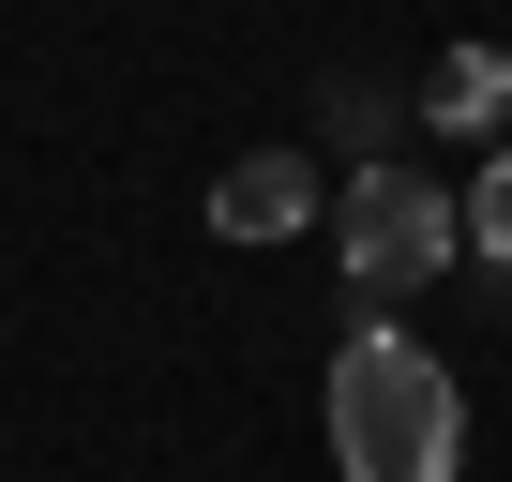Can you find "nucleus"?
Returning <instances> with one entry per match:
<instances>
[{
	"label": "nucleus",
	"mask_w": 512,
	"mask_h": 482,
	"mask_svg": "<svg viewBox=\"0 0 512 482\" xmlns=\"http://www.w3.org/2000/svg\"><path fill=\"white\" fill-rule=\"evenodd\" d=\"M332 467H347V482H452V467H467L452 377H437L407 332H377V317L332 347Z\"/></svg>",
	"instance_id": "nucleus-1"
},
{
	"label": "nucleus",
	"mask_w": 512,
	"mask_h": 482,
	"mask_svg": "<svg viewBox=\"0 0 512 482\" xmlns=\"http://www.w3.org/2000/svg\"><path fill=\"white\" fill-rule=\"evenodd\" d=\"M467 241L512 272V151H482V181H467Z\"/></svg>",
	"instance_id": "nucleus-5"
},
{
	"label": "nucleus",
	"mask_w": 512,
	"mask_h": 482,
	"mask_svg": "<svg viewBox=\"0 0 512 482\" xmlns=\"http://www.w3.org/2000/svg\"><path fill=\"white\" fill-rule=\"evenodd\" d=\"M332 257H347V287H362V302H422V287L467 257V211H452L422 166H362V181H347V211H332Z\"/></svg>",
	"instance_id": "nucleus-2"
},
{
	"label": "nucleus",
	"mask_w": 512,
	"mask_h": 482,
	"mask_svg": "<svg viewBox=\"0 0 512 482\" xmlns=\"http://www.w3.org/2000/svg\"><path fill=\"white\" fill-rule=\"evenodd\" d=\"M422 121H452V136H497V121H512V46H452V61L422 76Z\"/></svg>",
	"instance_id": "nucleus-4"
},
{
	"label": "nucleus",
	"mask_w": 512,
	"mask_h": 482,
	"mask_svg": "<svg viewBox=\"0 0 512 482\" xmlns=\"http://www.w3.org/2000/svg\"><path fill=\"white\" fill-rule=\"evenodd\" d=\"M302 211H317V181H302L287 151H241V166L211 181V226H226V241H287Z\"/></svg>",
	"instance_id": "nucleus-3"
}]
</instances>
